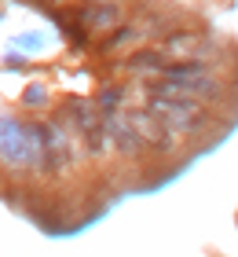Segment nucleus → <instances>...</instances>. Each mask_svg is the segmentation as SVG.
Listing matches in <instances>:
<instances>
[{"instance_id":"nucleus-1","label":"nucleus","mask_w":238,"mask_h":257,"mask_svg":"<svg viewBox=\"0 0 238 257\" xmlns=\"http://www.w3.org/2000/svg\"><path fill=\"white\" fill-rule=\"evenodd\" d=\"M0 162L8 169H30V173L48 169L41 121L0 118Z\"/></svg>"},{"instance_id":"nucleus-2","label":"nucleus","mask_w":238,"mask_h":257,"mask_svg":"<svg viewBox=\"0 0 238 257\" xmlns=\"http://www.w3.org/2000/svg\"><path fill=\"white\" fill-rule=\"evenodd\" d=\"M147 110L158 118L172 136H198L212 125V110L198 99H183V96H158L147 92Z\"/></svg>"},{"instance_id":"nucleus-3","label":"nucleus","mask_w":238,"mask_h":257,"mask_svg":"<svg viewBox=\"0 0 238 257\" xmlns=\"http://www.w3.org/2000/svg\"><path fill=\"white\" fill-rule=\"evenodd\" d=\"M158 52L165 55V63H190V59L209 63V55L216 52V41H209L205 33H194V30H176L158 44Z\"/></svg>"},{"instance_id":"nucleus-4","label":"nucleus","mask_w":238,"mask_h":257,"mask_svg":"<svg viewBox=\"0 0 238 257\" xmlns=\"http://www.w3.org/2000/svg\"><path fill=\"white\" fill-rule=\"evenodd\" d=\"M41 133H44V158H48V169L52 173H66L70 166L77 162V144L70 136V125L66 121H41Z\"/></svg>"},{"instance_id":"nucleus-5","label":"nucleus","mask_w":238,"mask_h":257,"mask_svg":"<svg viewBox=\"0 0 238 257\" xmlns=\"http://www.w3.org/2000/svg\"><path fill=\"white\" fill-rule=\"evenodd\" d=\"M106 136H110V144H114V151L117 155H125V158H139L143 151V140H139V133L132 128V118H128V110H121V114H106Z\"/></svg>"},{"instance_id":"nucleus-6","label":"nucleus","mask_w":238,"mask_h":257,"mask_svg":"<svg viewBox=\"0 0 238 257\" xmlns=\"http://www.w3.org/2000/svg\"><path fill=\"white\" fill-rule=\"evenodd\" d=\"M128 118H132V128L139 133L143 147H150V151H172V147H176V136H172L158 118H154L147 107H143V110H128Z\"/></svg>"},{"instance_id":"nucleus-7","label":"nucleus","mask_w":238,"mask_h":257,"mask_svg":"<svg viewBox=\"0 0 238 257\" xmlns=\"http://www.w3.org/2000/svg\"><path fill=\"white\" fill-rule=\"evenodd\" d=\"M81 19V30L85 33H114L117 26H121V4H81L77 11Z\"/></svg>"},{"instance_id":"nucleus-8","label":"nucleus","mask_w":238,"mask_h":257,"mask_svg":"<svg viewBox=\"0 0 238 257\" xmlns=\"http://www.w3.org/2000/svg\"><path fill=\"white\" fill-rule=\"evenodd\" d=\"M125 70H128V74H143V77H147V74H154V77H158L161 70H165V55H161L158 48H139V52H132V55H128Z\"/></svg>"},{"instance_id":"nucleus-9","label":"nucleus","mask_w":238,"mask_h":257,"mask_svg":"<svg viewBox=\"0 0 238 257\" xmlns=\"http://www.w3.org/2000/svg\"><path fill=\"white\" fill-rule=\"evenodd\" d=\"M143 37H147V33H143L139 22H136V26H117L114 37L103 41V48H106V52H121V48H128V44H139Z\"/></svg>"},{"instance_id":"nucleus-10","label":"nucleus","mask_w":238,"mask_h":257,"mask_svg":"<svg viewBox=\"0 0 238 257\" xmlns=\"http://www.w3.org/2000/svg\"><path fill=\"white\" fill-rule=\"evenodd\" d=\"M125 103H128V92H125V88H117V85L103 88L99 96H95V107L103 110V118H106V114H121V110H125Z\"/></svg>"},{"instance_id":"nucleus-11","label":"nucleus","mask_w":238,"mask_h":257,"mask_svg":"<svg viewBox=\"0 0 238 257\" xmlns=\"http://www.w3.org/2000/svg\"><path fill=\"white\" fill-rule=\"evenodd\" d=\"M44 99H48V96H44L41 85H30V88H26V103H30V107H37V103H44Z\"/></svg>"},{"instance_id":"nucleus-12","label":"nucleus","mask_w":238,"mask_h":257,"mask_svg":"<svg viewBox=\"0 0 238 257\" xmlns=\"http://www.w3.org/2000/svg\"><path fill=\"white\" fill-rule=\"evenodd\" d=\"M88 4H114V0H88Z\"/></svg>"}]
</instances>
